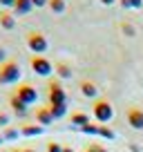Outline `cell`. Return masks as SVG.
Segmentation results:
<instances>
[{"label":"cell","mask_w":143,"mask_h":152,"mask_svg":"<svg viewBox=\"0 0 143 152\" xmlns=\"http://www.w3.org/2000/svg\"><path fill=\"white\" fill-rule=\"evenodd\" d=\"M2 143H5V137H2V134H0V145H2Z\"/></svg>","instance_id":"1f68e13d"},{"label":"cell","mask_w":143,"mask_h":152,"mask_svg":"<svg viewBox=\"0 0 143 152\" xmlns=\"http://www.w3.org/2000/svg\"><path fill=\"white\" fill-rule=\"evenodd\" d=\"M31 69L38 76H52L54 74V65L45 56H34L31 58Z\"/></svg>","instance_id":"5b68a950"},{"label":"cell","mask_w":143,"mask_h":152,"mask_svg":"<svg viewBox=\"0 0 143 152\" xmlns=\"http://www.w3.org/2000/svg\"><path fill=\"white\" fill-rule=\"evenodd\" d=\"M9 107L16 112V116H25V114H27V105H25L16 94H11V96H9Z\"/></svg>","instance_id":"30bf717a"},{"label":"cell","mask_w":143,"mask_h":152,"mask_svg":"<svg viewBox=\"0 0 143 152\" xmlns=\"http://www.w3.org/2000/svg\"><path fill=\"white\" fill-rule=\"evenodd\" d=\"M85 152H94V150H92V148H87V150H85Z\"/></svg>","instance_id":"d6a6232c"},{"label":"cell","mask_w":143,"mask_h":152,"mask_svg":"<svg viewBox=\"0 0 143 152\" xmlns=\"http://www.w3.org/2000/svg\"><path fill=\"white\" fill-rule=\"evenodd\" d=\"M20 76H23V72H20V65L16 58H9L7 63L0 65V85H14L20 81Z\"/></svg>","instance_id":"6da1fadb"},{"label":"cell","mask_w":143,"mask_h":152,"mask_svg":"<svg viewBox=\"0 0 143 152\" xmlns=\"http://www.w3.org/2000/svg\"><path fill=\"white\" fill-rule=\"evenodd\" d=\"M47 152H63V145L56 143V141H49L47 143Z\"/></svg>","instance_id":"44dd1931"},{"label":"cell","mask_w":143,"mask_h":152,"mask_svg":"<svg viewBox=\"0 0 143 152\" xmlns=\"http://www.w3.org/2000/svg\"><path fill=\"white\" fill-rule=\"evenodd\" d=\"M36 121H38V125H52L54 123V116L52 112H49V107H38L36 110Z\"/></svg>","instance_id":"9c48e42d"},{"label":"cell","mask_w":143,"mask_h":152,"mask_svg":"<svg viewBox=\"0 0 143 152\" xmlns=\"http://www.w3.org/2000/svg\"><path fill=\"white\" fill-rule=\"evenodd\" d=\"M69 121H72V125H74V128H85V125H90V116H87L85 112H74L69 116Z\"/></svg>","instance_id":"8fae6325"},{"label":"cell","mask_w":143,"mask_h":152,"mask_svg":"<svg viewBox=\"0 0 143 152\" xmlns=\"http://www.w3.org/2000/svg\"><path fill=\"white\" fill-rule=\"evenodd\" d=\"M14 94L18 96L25 105H34L36 101H38V90H36L31 83H23V85H18V90H16Z\"/></svg>","instance_id":"277c9868"},{"label":"cell","mask_w":143,"mask_h":152,"mask_svg":"<svg viewBox=\"0 0 143 152\" xmlns=\"http://www.w3.org/2000/svg\"><path fill=\"white\" fill-rule=\"evenodd\" d=\"M49 105H67V94L61 83H49Z\"/></svg>","instance_id":"8992f818"},{"label":"cell","mask_w":143,"mask_h":152,"mask_svg":"<svg viewBox=\"0 0 143 152\" xmlns=\"http://www.w3.org/2000/svg\"><path fill=\"white\" fill-rule=\"evenodd\" d=\"M47 2H49V0H31V5H34V7H45Z\"/></svg>","instance_id":"4316f807"},{"label":"cell","mask_w":143,"mask_h":152,"mask_svg":"<svg viewBox=\"0 0 143 152\" xmlns=\"http://www.w3.org/2000/svg\"><path fill=\"white\" fill-rule=\"evenodd\" d=\"M49 112H52L54 121H56V119H63V116L67 114V105H49Z\"/></svg>","instance_id":"e0dca14e"},{"label":"cell","mask_w":143,"mask_h":152,"mask_svg":"<svg viewBox=\"0 0 143 152\" xmlns=\"http://www.w3.org/2000/svg\"><path fill=\"white\" fill-rule=\"evenodd\" d=\"M7 61H9V58H7V49L0 45V65H2V63H7Z\"/></svg>","instance_id":"d4e9b609"},{"label":"cell","mask_w":143,"mask_h":152,"mask_svg":"<svg viewBox=\"0 0 143 152\" xmlns=\"http://www.w3.org/2000/svg\"><path fill=\"white\" fill-rule=\"evenodd\" d=\"M25 43H27V47L31 49L36 56L45 54V52H47V47H49V43H47V38H45V34H40V31H29L27 36H25Z\"/></svg>","instance_id":"3957f363"},{"label":"cell","mask_w":143,"mask_h":152,"mask_svg":"<svg viewBox=\"0 0 143 152\" xmlns=\"http://www.w3.org/2000/svg\"><path fill=\"white\" fill-rule=\"evenodd\" d=\"M81 94L87 96V99H98V85L92 81H81Z\"/></svg>","instance_id":"ba28073f"},{"label":"cell","mask_w":143,"mask_h":152,"mask_svg":"<svg viewBox=\"0 0 143 152\" xmlns=\"http://www.w3.org/2000/svg\"><path fill=\"white\" fill-rule=\"evenodd\" d=\"M25 152H36V150H25Z\"/></svg>","instance_id":"e575fe53"},{"label":"cell","mask_w":143,"mask_h":152,"mask_svg":"<svg viewBox=\"0 0 143 152\" xmlns=\"http://www.w3.org/2000/svg\"><path fill=\"white\" fill-rule=\"evenodd\" d=\"M90 148H92V150H94V152H107V150H105L103 145H90Z\"/></svg>","instance_id":"83f0119b"},{"label":"cell","mask_w":143,"mask_h":152,"mask_svg":"<svg viewBox=\"0 0 143 152\" xmlns=\"http://www.w3.org/2000/svg\"><path fill=\"white\" fill-rule=\"evenodd\" d=\"M0 25H2V29H14L16 27V18L9 14V11H2V14H0Z\"/></svg>","instance_id":"5bb4252c"},{"label":"cell","mask_w":143,"mask_h":152,"mask_svg":"<svg viewBox=\"0 0 143 152\" xmlns=\"http://www.w3.org/2000/svg\"><path fill=\"white\" fill-rule=\"evenodd\" d=\"M125 116H128L130 128H134V130H143V110H141V107H130Z\"/></svg>","instance_id":"52a82bcc"},{"label":"cell","mask_w":143,"mask_h":152,"mask_svg":"<svg viewBox=\"0 0 143 152\" xmlns=\"http://www.w3.org/2000/svg\"><path fill=\"white\" fill-rule=\"evenodd\" d=\"M45 132L43 125H23L20 128V137H40Z\"/></svg>","instance_id":"7c38bea8"},{"label":"cell","mask_w":143,"mask_h":152,"mask_svg":"<svg viewBox=\"0 0 143 152\" xmlns=\"http://www.w3.org/2000/svg\"><path fill=\"white\" fill-rule=\"evenodd\" d=\"M92 114H94V119L98 123H107L114 116V107H112V103L107 99H96L94 105H92Z\"/></svg>","instance_id":"7a4b0ae2"},{"label":"cell","mask_w":143,"mask_h":152,"mask_svg":"<svg viewBox=\"0 0 143 152\" xmlns=\"http://www.w3.org/2000/svg\"><path fill=\"white\" fill-rule=\"evenodd\" d=\"M54 72H56L61 78H72V67L67 65V63H58V65L54 67Z\"/></svg>","instance_id":"9a60e30c"},{"label":"cell","mask_w":143,"mask_h":152,"mask_svg":"<svg viewBox=\"0 0 143 152\" xmlns=\"http://www.w3.org/2000/svg\"><path fill=\"white\" fill-rule=\"evenodd\" d=\"M98 2H101V5H105V7H110V5H114L116 0H98Z\"/></svg>","instance_id":"f546056e"},{"label":"cell","mask_w":143,"mask_h":152,"mask_svg":"<svg viewBox=\"0 0 143 152\" xmlns=\"http://www.w3.org/2000/svg\"><path fill=\"white\" fill-rule=\"evenodd\" d=\"M2 137H5V141H16V139L20 137V130L11 128V125H7L5 130H2Z\"/></svg>","instance_id":"ac0fdd59"},{"label":"cell","mask_w":143,"mask_h":152,"mask_svg":"<svg viewBox=\"0 0 143 152\" xmlns=\"http://www.w3.org/2000/svg\"><path fill=\"white\" fill-rule=\"evenodd\" d=\"M47 7L54 11V14H63V11L67 9V5H65V0H49L47 2Z\"/></svg>","instance_id":"2e32d148"},{"label":"cell","mask_w":143,"mask_h":152,"mask_svg":"<svg viewBox=\"0 0 143 152\" xmlns=\"http://www.w3.org/2000/svg\"><path fill=\"white\" fill-rule=\"evenodd\" d=\"M63 152H74V150H72V148H63Z\"/></svg>","instance_id":"4dcf8cb0"},{"label":"cell","mask_w":143,"mask_h":152,"mask_svg":"<svg viewBox=\"0 0 143 152\" xmlns=\"http://www.w3.org/2000/svg\"><path fill=\"white\" fill-rule=\"evenodd\" d=\"M123 31H125V36H134V27L128 23H123Z\"/></svg>","instance_id":"cb8c5ba5"},{"label":"cell","mask_w":143,"mask_h":152,"mask_svg":"<svg viewBox=\"0 0 143 152\" xmlns=\"http://www.w3.org/2000/svg\"><path fill=\"white\" fill-rule=\"evenodd\" d=\"M130 5H132V9H141V7H143V0H130Z\"/></svg>","instance_id":"484cf974"},{"label":"cell","mask_w":143,"mask_h":152,"mask_svg":"<svg viewBox=\"0 0 143 152\" xmlns=\"http://www.w3.org/2000/svg\"><path fill=\"white\" fill-rule=\"evenodd\" d=\"M31 9H34L31 0H16L14 14H18V16H25V14H29V11H31Z\"/></svg>","instance_id":"4fadbf2b"},{"label":"cell","mask_w":143,"mask_h":152,"mask_svg":"<svg viewBox=\"0 0 143 152\" xmlns=\"http://www.w3.org/2000/svg\"><path fill=\"white\" fill-rule=\"evenodd\" d=\"M98 137H103V139H107V141H112V139H116V134H114V130H112V128H107V125H101V128H98Z\"/></svg>","instance_id":"d6986e66"},{"label":"cell","mask_w":143,"mask_h":152,"mask_svg":"<svg viewBox=\"0 0 143 152\" xmlns=\"http://www.w3.org/2000/svg\"><path fill=\"white\" fill-rule=\"evenodd\" d=\"M121 7H123V9H132V5H130V0H121Z\"/></svg>","instance_id":"f1b7e54d"},{"label":"cell","mask_w":143,"mask_h":152,"mask_svg":"<svg viewBox=\"0 0 143 152\" xmlns=\"http://www.w3.org/2000/svg\"><path fill=\"white\" fill-rule=\"evenodd\" d=\"M0 5L5 7V9H14V7H16V0H0Z\"/></svg>","instance_id":"603a6c76"},{"label":"cell","mask_w":143,"mask_h":152,"mask_svg":"<svg viewBox=\"0 0 143 152\" xmlns=\"http://www.w3.org/2000/svg\"><path fill=\"white\" fill-rule=\"evenodd\" d=\"M7 125H9V114H7V112H0V128L5 130Z\"/></svg>","instance_id":"7402d4cb"},{"label":"cell","mask_w":143,"mask_h":152,"mask_svg":"<svg viewBox=\"0 0 143 152\" xmlns=\"http://www.w3.org/2000/svg\"><path fill=\"white\" fill-rule=\"evenodd\" d=\"M11 152H25V150H11Z\"/></svg>","instance_id":"836d02e7"},{"label":"cell","mask_w":143,"mask_h":152,"mask_svg":"<svg viewBox=\"0 0 143 152\" xmlns=\"http://www.w3.org/2000/svg\"><path fill=\"white\" fill-rule=\"evenodd\" d=\"M98 128L101 125H85V128H81V132H85V134H90V137H98Z\"/></svg>","instance_id":"ffe728a7"}]
</instances>
